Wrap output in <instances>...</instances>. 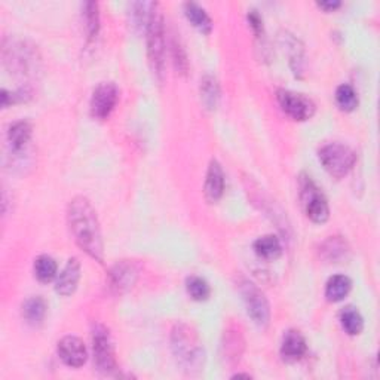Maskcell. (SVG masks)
<instances>
[{
  "label": "cell",
  "mask_w": 380,
  "mask_h": 380,
  "mask_svg": "<svg viewBox=\"0 0 380 380\" xmlns=\"http://www.w3.org/2000/svg\"><path fill=\"white\" fill-rule=\"evenodd\" d=\"M83 23L86 38L90 42L95 40L100 33V10L99 3L86 2L83 5Z\"/></svg>",
  "instance_id": "obj_22"
},
{
  "label": "cell",
  "mask_w": 380,
  "mask_h": 380,
  "mask_svg": "<svg viewBox=\"0 0 380 380\" xmlns=\"http://www.w3.org/2000/svg\"><path fill=\"white\" fill-rule=\"evenodd\" d=\"M224 186H226L224 171L219 162L213 159L208 165L207 177H205V184H204L205 198H207V201L211 204L219 202L224 193Z\"/></svg>",
  "instance_id": "obj_12"
},
{
  "label": "cell",
  "mask_w": 380,
  "mask_h": 380,
  "mask_svg": "<svg viewBox=\"0 0 380 380\" xmlns=\"http://www.w3.org/2000/svg\"><path fill=\"white\" fill-rule=\"evenodd\" d=\"M147 36V57L150 67L156 74V78L162 81L165 70V24L164 15L159 10V5L156 3L154 13L150 15V19L146 27Z\"/></svg>",
  "instance_id": "obj_3"
},
{
  "label": "cell",
  "mask_w": 380,
  "mask_h": 380,
  "mask_svg": "<svg viewBox=\"0 0 380 380\" xmlns=\"http://www.w3.org/2000/svg\"><path fill=\"white\" fill-rule=\"evenodd\" d=\"M57 270H58L57 262L51 256L43 254L35 260V275L40 282L48 284V282L56 279Z\"/></svg>",
  "instance_id": "obj_24"
},
{
  "label": "cell",
  "mask_w": 380,
  "mask_h": 380,
  "mask_svg": "<svg viewBox=\"0 0 380 380\" xmlns=\"http://www.w3.org/2000/svg\"><path fill=\"white\" fill-rule=\"evenodd\" d=\"M347 253H349V247L342 236H330L320 247L321 257L330 263H339L340 260L346 258Z\"/></svg>",
  "instance_id": "obj_16"
},
{
  "label": "cell",
  "mask_w": 380,
  "mask_h": 380,
  "mask_svg": "<svg viewBox=\"0 0 380 380\" xmlns=\"http://www.w3.org/2000/svg\"><path fill=\"white\" fill-rule=\"evenodd\" d=\"M47 301L40 296H33L23 303V317L31 325H39L45 320Z\"/></svg>",
  "instance_id": "obj_20"
},
{
  "label": "cell",
  "mask_w": 380,
  "mask_h": 380,
  "mask_svg": "<svg viewBox=\"0 0 380 380\" xmlns=\"http://www.w3.org/2000/svg\"><path fill=\"white\" fill-rule=\"evenodd\" d=\"M186 288L189 296L197 300V301H204L207 300L211 295V287L207 281L201 276H190L186 281Z\"/></svg>",
  "instance_id": "obj_26"
},
{
  "label": "cell",
  "mask_w": 380,
  "mask_h": 380,
  "mask_svg": "<svg viewBox=\"0 0 380 380\" xmlns=\"http://www.w3.org/2000/svg\"><path fill=\"white\" fill-rule=\"evenodd\" d=\"M278 103L282 112L295 121H308L315 115V103L305 94H299L288 90H279L276 92Z\"/></svg>",
  "instance_id": "obj_8"
},
{
  "label": "cell",
  "mask_w": 380,
  "mask_h": 380,
  "mask_svg": "<svg viewBox=\"0 0 380 380\" xmlns=\"http://www.w3.org/2000/svg\"><path fill=\"white\" fill-rule=\"evenodd\" d=\"M92 351L97 370L104 374H110L116 370L117 364L110 333L101 324H97L92 330Z\"/></svg>",
  "instance_id": "obj_6"
},
{
  "label": "cell",
  "mask_w": 380,
  "mask_h": 380,
  "mask_svg": "<svg viewBox=\"0 0 380 380\" xmlns=\"http://www.w3.org/2000/svg\"><path fill=\"white\" fill-rule=\"evenodd\" d=\"M340 2H338V0H334V2H321L318 3V6L324 10H327V13H331V10H336L338 8H340Z\"/></svg>",
  "instance_id": "obj_30"
},
{
  "label": "cell",
  "mask_w": 380,
  "mask_h": 380,
  "mask_svg": "<svg viewBox=\"0 0 380 380\" xmlns=\"http://www.w3.org/2000/svg\"><path fill=\"white\" fill-rule=\"evenodd\" d=\"M248 24L249 27L253 28L254 31V35L256 38H263L265 35V27H263V18L262 15H260L256 9H251V10H248Z\"/></svg>",
  "instance_id": "obj_29"
},
{
  "label": "cell",
  "mask_w": 380,
  "mask_h": 380,
  "mask_svg": "<svg viewBox=\"0 0 380 380\" xmlns=\"http://www.w3.org/2000/svg\"><path fill=\"white\" fill-rule=\"evenodd\" d=\"M184 15L190 21V24L198 28L201 33L204 35H210L213 31V19L208 15L207 10H205L202 6L195 2H188L184 3Z\"/></svg>",
  "instance_id": "obj_15"
},
{
  "label": "cell",
  "mask_w": 380,
  "mask_h": 380,
  "mask_svg": "<svg viewBox=\"0 0 380 380\" xmlns=\"http://www.w3.org/2000/svg\"><path fill=\"white\" fill-rule=\"evenodd\" d=\"M137 278L138 269L133 262H129V260H122V262L116 263L110 269V274H108L110 288L116 295H124L129 288H133Z\"/></svg>",
  "instance_id": "obj_11"
},
{
  "label": "cell",
  "mask_w": 380,
  "mask_h": 380,
  "mask_svg": "<svg viewBox=\"0 0 380 380\" xmlns=\"http://www.w3.org/2000/svg\"><path fill=\"white\" fill-rule=\"evenodd\" d=\"M284 40H286V47H287V51L290 53V64L292 67V72H295L296 74L297 73H301L303 72V48L300 45V42L292 38V36H284Z\"/></svg>",
  "instance_id": "obj_27"
},
{
  "label": "cell",
  "mask_w": 380,
  "mask_h": 380,
  "mask_svg": "<svg viewBox=\"0 0 380 380\" xmlns=\"http://www.w3.org/2000/svg\"><path fill=\"white\" fill-rule=\"evenodd\" d=\"M254 251L265 260H276L282 253V245L275 235H265L254 242Z\"/></svg>",
  "instance_id": "obj_21"
},
{
  "label": "cell",
  "mask_w": 380,
  "mask_h": 380,
  "mask_svg": "<svg viewBox=\"0 0 380 380\" xmlns=\"http://www.w3.org/2000/svg\"><path fill=\"white\" fill-rule=\"evenodd\" d=\"M336 103L343 112H354L358 107V94L351 85H340L336 91Z\"/></svg>",
  "instance_id": "obj_25"
},
{
  "label": "cell",
  "mask_w": 380,
  "mask_h": 380,
  "mask_svg": "<svg viewBox=\"0 0 380 380\" xmlns=\"http://www.w3.org/2000/svg\"><path fill=\"white\" fill-rule=\"evenodd\" d=\"M318 158L324 170L334 179H343L356 162L355 151L338 141L322 146L318 151Z\"/></svg>",
  "instance_id": "obj_4"
},
{
  "label": "cell",
  "mask_w": 380,
  "mask_h": 380,
  "mask_svg": "<svg viewBox=\"0 0 380 380\" xmlns=\"http://www.w3.org/2000/svg\"><path fill=\"white\" fill-rule=\"evenodd\" d=\"M67 223L76 244L95 262L103 263L104 242L101 227L91 202L83 197L73 198L67 207Z\"/></svg>",
  "instance_id": "obj_1"
},
{
  "label": "cell",
  "mask_w": 380,
  "mask_h": 380,
  "mask_svg": "<svg viewBox=\"0 0 380 380\" xmlns=\"http://www.w3.org/2000/svg\"><path fill=\"white\" fill-rule=\"evenodd\" d=\"M308 351L306 339L297 330H288L281 343V355L288 363H295L301 360Z\"/></svg>",
  "instance_id": "obj_14"
},
{
  "label": "cell",
  "mask_w": 380,
  "mask_h": 380,
  "mask_svg": "<svg viewBox=\"0 0 380 380\" xmlns=\"http://www.w3.org/2000/svg\"><path fill=\"white\" fill-rule=\"evenodd\" d=\"M201 101L208 110H215L220 101V85L214 76L205 74L199 85Z\"/></svg>",
  "instance_id": "obj_18"
},
{
  "label": "cell",
  "mask_w": 380,
  "mask_h": 380,
  "mask_svg": "<svg viewBox=\"0 0 380 380\" xmlns=\"http://www.w3.org/2000/svg\"><path fill=\"white\" fill-rule=\"evenodd\" d=\"M31 125L27 121H18L13 124L8 129V143L13 149V151L18 154V151L24 150L26 146L30 143L31 138Z\"/></svg>",
  "instance_id": "obj_17"
},
{
  "label": "cell",
  "mask_w": 380,
  "mask_h": 380,
  "mask_svg": "<svg viewBox=\"0 0 380 380\" xmlns=\"http://www.w3.org/2000/svg\"><path fill=\"white\" fill-rule=\"evenodd\" d=\"M81 270L82 267H81L79 260L74 257L70 258L67 265L61 270V274L56 282V291L60 296L67 297L73 295L81 281Z\"/></svg>",
  "instance_id": "obj_13"
},
{
  "label": "cell",
  "mask_w": 380,
  "mask_h": 380,
  "mask_svg": "<svg viewBox=\"0 0 380 380\" xmlns=\"http://www.w3.org/2000/svg\"><path fill=\"white\" fill-rule=\"evenodd\" d=\"M340 324L342 329L349 336H358L364 330L363 315L354 306H346L340 312Z\"/></svg>",
  "instance_id": "obj_23"
},
{
  "label": "cell",
  "mask_w": 380,
  "mask_h": 380,
  "mask_svg": "<svg viewBox=\"0 0 380 380\" xmlns=\"http://www.w3.org/2000/svg\"><path fill=\"white\" fill-rule=\"evenodd\" d=\"M301 202L308 219L313 223H325L330 219L329 202L309 177L301 180Z\"/></svg>",
  "instance_id": "obj_7"
},
{
  "label": "cell",
  "mask_w": 380,
  "mask_h": 380,
  "mask_svg": "<svg viewBox=\"0 0 380 380\" xmlns=\"http://www.w3.org/2000/svg\"><path fill=\"white\" fill-rule=\"evenodd\" d=\"M352 288V281L346 275H334L325 286V297L331 303L342 301Z\"/></svg>",
  "instance_id": "obj_19"
},
{
  "label": "cell",
  "mask_w": 380,
  "mask_h": 380,
  "mask_svg": "<svg viewBox=\"0 0 380 380\" xmlns=\"http://www.w3.org/2000/svg\"><path fill=\"white\" fill-rule=\"evenodd\" d=\"M57 352L60 360L72 368L82 367L88 360V351L85 343L76 336H66L58 342Z\"/></svg>",
  "instance_id": "obj_10"
},
{
  "label": "cell",
  "mask_w": 380,
  "mask_h": 380,
  "mask_svg": "<svg viewBox=\"0 0 380 380\" xmlns=\"http://www.w3.org/2000/svg\"><path fill=\"white\" fill-rule=\"evenodd\" d=\"M240 292L245 303L249 317L260 329H266L270 321V306L263 291L251 281L242 279L240 282Z\"/></svg>",
  "instance_id": "obj_5"
},
{
  "label": "cell",
  "mask_w": 380,
  "mask_h": 380,
  "mask_svg": "<svg viewBox=\"0 0 380 380\" xmlns=\"http://www.w3.org/2000/svg\"><path fill=\"white\" fill-rule=\"evenodd\" d=\"M119 101V90L113 82H101L92 92L91 97V115L92 117L104 121L112 115Z\"/></svg>",
  "instance_id": "obj_9"
},
{
  "label": "cell",
  "mask_w": 380,
  "mask_h": 380,
  "mask_svg": "<svg viewBox=\"0 0 380 380\" xmlns=\"http://www.w3.org/2000/svg\"><path fill=\"white\" fill-rule=\"evenodd\" d=\"M172 58H174V66H176V69L180 73H186V70H188L186 52H184L180 43H177L176 40L172 42Z\"/></svg>",
  "instance_id": "obj_28"
},
{
  "label": "cell",
  "mask_w": 380,
  "mask_h": 380,
  "mask_svg": "<svg viewBox=\"0 0 380 380\" xmlns=\"http://www.w3.org/2000/svg\"><path fill=\"white\" fill-rule=\"evenodd\" d=\"M172 352L186 370H199L204 363V347L198 333L186 324H179L171 334Z\"/></svg>",
  "instance_id": "obj_2"
}]
</instances>
